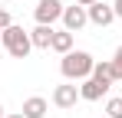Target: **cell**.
Instances as JSON below:
<instances>
[{"instance_id": "6da1fadb", "label": "cell", "mask_w": 122, "mask_h": 118, "mask_svg": "<svg viewBox=\"0 0 122 118\" xmlns=\"http://www.w3.org/2000/svg\"><path fill=\"white\" fill-rule=\"evenodd\" d=\"M92 66H96V59L89 56L86 49H73V53H66L60 59V72L66 82H82V79L92 76Z\"/></svg>"}, {"instance_id": "7a4b0ae2", "label": "cell", "mask_w": 122, "mask_h": 118, "mask_svg": "<svg viewBox=\"0 0 122 118\" xmlns=\"http://www.w3.org/2000/svg\"><path fill=\"white\" fill-rule=\"evenodd\" d=\"M0 39H3V49H7L13 59H26L30 49H33L30 30H23V26H7V30L0 33Z\"/></svg>"}, {"instance_id": "3957f363", "label": "cell", "mask_w": 122, "mask_h": 118, "mask_svg": "<svg viewBox=\"0 0 122 118\" xmlns=\"http://www.w3.org/2000/svg\"><path fill=\"white\" fill-rule=\"evenodd\" d=\"M63 0H36V7H33V20L40 23V26H53L56 20H63Z\"/></svg>"}, {"instance_id": "277c9868", "label": "cell", "mask_w": 122, "mask_h": 118, "mask_svg": "<svg viewBox=\"0 0 122 118\" xmlns=\"http://www.w3.org/2000/svg\"><path fill=\"white\" fill-rule=\"evenodd\" d=\"M86 23H89V13H86V7L73 3V7H66V10H63V30H69V33H79Z\"/></svg>"}, {"instance_id": "5b68a950", "label": "cell", "mask_w": 122, "mask_h": 118, "mask_svg": "<svg viewBox=\"0 0 122 118\" xmlns=\"http://www.w3.org/2000/svg\"><path fill=\"white\" fill-rule=\"evenodd\" d=\"M76 102H82V98H79V85L63 82V85L53 89V105H56V108H73Z\"/></svg>"}, {"instance_id": "8992f818", "label": "cell", "mask_w": 122, "mask_h": 118, "mask_svg": "<svg viewBox=\"0 0 122 118\" xmlns=\"http://www.w3.org/2000/svg\"><path fill=\"white\" fill-rule=\"evenodd\" d=\"M86 13H89V23L92 26H109V23H116V10H112V3H92V7H86Z\"/></svg>"}, {"instance_id": "52a82bcc", "label": "cell", "mask_w": 122, "mask_h": 118, "mask_svg": "<svg viewBox=\"0 0 122 118\" xmlns=\"http://www.w3.org/2000/svg\"><path fill=\"white\" fill-rule=\"evenodd\" d=\"M106 92H109V85L99 82V79H92V76L79 82V98H82V102H99Z\"/></svg>"}, {"instance_id": "ba28073f", "label": "cell", "mask_w": 122, "mask_h": 118, "mask_svg": "<svg viewBox=\"0 0 122 118\" xmlns=\"http://www.w3.org/2000/svg\"><path fill=\"white\" fill-rule=\"evenodd\" d=\"M53 33H56L53 26H40V23H36V26L30 30V39H33V49H50V46H53Z\"/></svg>"}, {"instance_id": "9c48e42d", "label": "cell", "mask_w": 122, "mask_h": 118, "mask_svg": "<svg viewBox=\"0 0 122 118\" xmlns=\"http://www.w3.org/2000/svg\"><path fill=\"white\" fill-rule=\"evenodd\" d=\"M92 79H99V82H106V85L119 82V79H116V66H112V59H96V66H92Z\"/></svg>"}, {"instance_id": "30bf717a", "label": "cell", "mask_w": 122, "mask_h": 118, "mask_svg": "<svg viewBox=\"0 0 122 118\" xmlns=\"http://www.w3.org/2000/svg\"><path fill=\"white\" fill-rule=\"evenodd\" d=\"M46 108H50V105H46L43 95H30L26 102H23V112H20V115H23V118H43Z\"/></svg>"}, {"instance_id": "8fae6325", "label": "cell", "mask_w": 122, "mask_h": 118, "mask_svg": "<svg viewBox=\"0 0 122 118\" xmlns=\"http://www.w3.org/2000/svg\"><path fill=\"white\" fill-rule=\"evenodd\" d=\"M53 53H60V56H66V53H73V33L69 30H56L53 33V46H50Z\"/></svg>"}, {"instance_id": "7c38bea8", "label": "cell", "mask_w": 122, "mask_h": 118, "mask_svg": "<svg viewBox=\"0 0 122 118\" xmlns=\"http://www.w3.org/2000/svg\"><path fill=\"white\" fill-rule=\"evenodd\" d=\"M106 118H122V95L106 102Z\"/></svg>"}, {"instance_id": "4fadbf2b", "label": "cell", "mask_w": 122, "mask_h": 118, "mask_svg": "<svg viewBox=\"0 0 122 118\" xmlns=\"http://www.w3.org/2000/svg\"><path fill=\"white\" fill-rule=\"evenodd\" d=\"M112 66H116V79L122 82V46L116 49V56H112Z\"/></svg>"}, {"instance_id": "5bb4252c", "label": "cell", "mask_w": 122, "mask_h": 118, "mask_svg": "<svg viewBox=\"0 0 122 118\" xmlns=\"http://www.w3.org/2000/svg\"><path fill=\"white\" fill-rule=\"evenodd\" d=\"M7 26H13V20H10V13H7V10H0V33H3Z\"/></svg>"}, {"instance_id": "9a60e30c", "label": "cell", "mask_w": 122, "mask_h": 118, "mask_svg": "<svg viewBox=\"0 0 122 118\" xmlns=\"http://www.w3.org/2000/svg\"><path fill=\"white\" fill-rule=\"evenodd\" d=\"M112 10H116V20H122V0H116V3H112Z\"/></svg>"}, {"instance_id": "2e32d148", "label": "cell", "mask_w": 122, "mask_h": 118, "mask_svg": "<svg viewBox=\"0 0 122 118\" xmlns=\"http://www.w3.org/2000/svg\"><path fill=\"white\" fill-rule=\"evenodd\" d=\"M73 3H79V7H92V3H99V0H73Z\"/></svg>"}, {"instance_id": "e0dca14e", "label": "cell", "mask_w": 122, "mask_h": 118, "mask_svg": "<svg viewBox=\"0 0 122 118\" xmlns=\"http://www.w3.org/2000/svg\"><path fill=\"white\" fill-rule=\"evenodd\" d=\"M0 118H7V112H3V105H0Z\"/></svg>"}, {"instance_id": "ac0fdd59", "label": "cell", "mask_w": 122, "mask_h": 118, "mask_svg": "<svg viewBox=\"0 0 122 118\" xmlns=\"http://www.w3.org/2000/svg\"><path fill=\"white\" fill-rule=\"evenodd\" d=\"M7 118H23V115H7Z\"/></svg>"}, {"instance_id": "d6986e66", "label": "cell", "mask_w": 122, "mask_h": 118, "mask_svg": "<svg viewBox=\"0 0 122 118\" xmlns=\"http://www.w3.org/2000/svg\"><path fill=\"white\" fill-rule=\"evenodd\" d=\"M119 95H122V85H119Z\"/></svg>"}]
</instances>
